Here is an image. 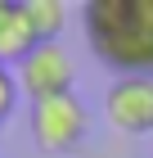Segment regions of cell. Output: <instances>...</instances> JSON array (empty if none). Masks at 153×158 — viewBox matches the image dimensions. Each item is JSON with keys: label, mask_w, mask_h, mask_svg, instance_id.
I'll list each match as a JSON object with an SVG mask.
<instances>
[{"label": "cell", "mask_w": 153, "mask_h": 158, "mask_svg": "<svg viewBox=\"0 0 153 158\" xmlns=\"http://www.w3.org/2000/svg\"><path fill=\"white\" fill-rule=\"evenodd\" d=\"M81 23L104 68L117 77H153V0H90Z\"/></svg>", "instance_id": "cell-1"}, {"label": "cell", "mask_w": 153, "mask_h": 158, "mask_svg": "<svg viewBox=\"0 0 153 158\" xmlns=\"http://www.w3.org/2000/svg\"><path fill=\"white\" fill-rule=\"evenodd\" d=\"M27 127H32V140L45 149V154H68V149H77L86 135H90V109H86L81 99H77V90H72V95L32 104Z\"/></svg>", "instance_id": "cell-2"}, {"label": "cell", "mask_w": 153, "mask_h": 158, "mask_svg": "<svg viewBox=\"0 0 153 158\" xmlns=\"http://www.w3.org/2000/svg\"><path fill=\"white\" fill-rule=\"evenodd\" d=\"M72 77H77V73H72V59H68V50H63L59 41H41V45L14 68L18 95H27L32 104L72 95Z\"/></svg>", "instance_id": "cell-3"}, {"label": "cell", "mask_w": 153, "mask_h": 158, "mask_svg": "<svg viewBox=\"0 0 153 158\" xmlns=\"http://www.w3.org/2000/svg\"><path fill=\"white\" fill-rule=\"evenodd\" d=\"M104 113L122 135H153V77H113Z\"/></svg>", "instance_id": "cell-4"}, {"label": "cell", "mask_w": 153, "mask_h": 158, "mask_svg": "<svg viewBox=\"0 0 153 158\" xmlns=\"http://www.w3.org/2000/svg\"><path fill=\"white\" fill-rule=\"evenodd\" d=\"M41 45L23 14V0H0V63L5 68H18V63Z\"/></svg>", "instance_id": "cell-5"}, {"label": "cell", "mask_w": 153, "mask_h": 158, "mask_svg": "<svg viewBox=\"0 0 153 158\" xmlns=\"http://www.w3.org/2000/svg\"><path fill=\"white\" fill-rule=\"evenodd\" d=\"M23 14H27V23H32L36 41H59L72 9L63 0H23Z\"/></svg>", "instance_id": "cell-6"}, {"label": "cell", "mask_w": 153, "mask_h": 158, "mask_svg": "<svg viewBox=\"0 0 153 158\" xmlns=\"http://www.w3.org/2000/svg\"><path fill=\"white\" fill-rule=\"evenodd\" d=\"M18 104V81H14V68L0 63V122L9 118V109Z\"/></svg>", "instance_id": "cell-7"}]
</instances>
